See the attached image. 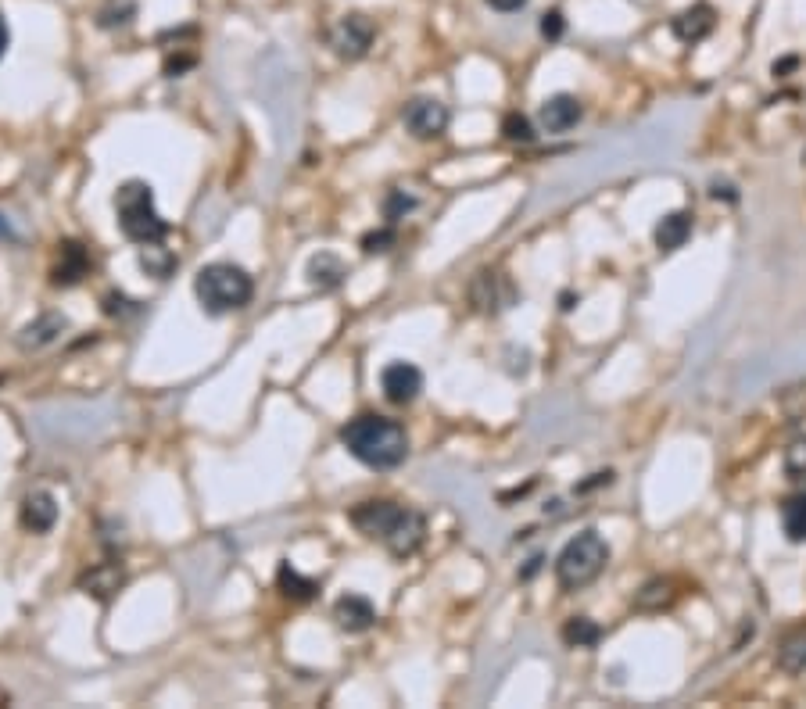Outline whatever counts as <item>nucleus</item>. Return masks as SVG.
<instances>
[{
    "label": "nucleus",
    "mask_w": 806,
    "mask_h": 709,
    "mask_svg": "<svg viewBox=\"0 0 806 709\" xmlns=\"http://www.w3.org/2000/svg\"><path fill=\"white\" fill-rule=\"evenodd\" d=\"M276 584H280V591L287 598H294V602H309L312 595L319 591V584L316 581H309V577H301L294 566H287L283 563L280 566V573H276Z\"/></svg>",
    "instance_id": "19"
},
{
    "label": "nucleus",
    "mask_w": 806,
    "mask_h": 709,
    "mask_svg": "<svg viewBox=\"0 0 806 709\" xmlns=\"http://www.w3.org/2000/svg\"><path fill=\"white\" fill-rule=\"evenodd\" d=\"M373 40H377V26L366 15H359V11L337 18V26L330 29V47L348 61L362 58L373 47Z\"/></svg>",
    "instance_id": "6"
},
{
    "label": "nucleus",
    "mask_w": 806,
    "mask_h": 709,
    "mask_svg": "<svg viewBox=\"0 0 806 709\" xmlns=\"http://www.w3.org/2000/svg\"><path fill=\"white\" fill-rule=\"evenodd\" d=\"M402 122L412 137L420 140H438L448 129V108L438 101V97H416V101L405 104Z\"/></svg>",
    "instance_id": "7"
},
{
    "label": "nucleus",
    "mask_w": 806,
    "mask_h": 709,
    "mask_svg": "<svg viewBox=\"0 0 806 709\" xmlns=\"http://www.w3.org/2000/svg\"><path fill=\"white\" fill-rule=\"evenodd\" d=\"M563 641L570 649H592V645L602 641V627L595 620H588V616H574V620H566Z\"/></svg>",
    "instance_id": "18"
},
{
    "label": "nucleus",
    "mask_w": 806,
    "mask_h": 709,
    "mask_svg": "<svg viewBox=\"0 0 806 709\" xmlns=\"http://www.w3.org/2000/svg\"><path fill=\"white\" fill-rule=\"evenodd\" d=\"M538 119L545 126V133H566V129H574L581 122V101L570 94H556L541 104Z\"/></svg>",
    "instance_id": "9"
},
{
    "label": "nucleus",
    "mask_w": 806,
    "mask_h": 709,
    "mask_svg": "<svg viewBox=\"0 0 806 709\" xmlns=\"http://www.w3.org/2000/svg\"><path fill=\"white\" fill-rule=\"evenodd\" d=\"M391 244H395V230H373L362 237V251L366 255H384V251H391Z\"/></svg>",
    "instance_id": "26"
},
{
    "label": "nucleus",
    "mask_w": 806,
    "mask_h": 709,
    "mask_svg": "<svg viewBox=\"0 0 806 709\" xmlns=\"http://www.w3.org/2000/svg\"><path fill=\"white\" fill-rule=\"evenodd\" d=\"M412 208H416V201H412L405 190H391V194H387V201H384V219H391V223H395V219H402V215L412 212Z\"/></svg>",
    "instance_id": "25"
},
{
    "label": "nucleus",
    "mask_w": 806,
    "mask_h": 709,
    "mask_svg": "<svg viewBox=\"0 0 806 709\" xmlns=\"http://www.w3.org/2000/svg\"><path fill=\"white\" fill-rule=\"evenodd\" d=\"M524 4H527V0H488V8L502 11V15H509V11H520Z\"/></svg>",
    "instance_id": "28"
},
{
    "label": "nucleus",
    "mask_w": 806,
    "mask_h": 709,
    "mask_svg": "<svg viewBox=\"0 0 806 709\" xmlns=\"http://www.w3.org/2000/svg\"><path fill=\"white\" fill-rule=\"evenodd\" d=\"M778 663H781V670H789V674H803L806 670V634H796V638H789L785 645H781Z\"/></svg>",
    "instance_id": "22"
},
{
    "label": "nucleus",
    "mask_w": 806,
    "mask_h": 709,
    "mask_svg": "<svg viewBox=\"0 0 806 709\" xmlns=\"http://www.w3.org/2000/svg\"><path fill=\"white\" fill-rule=\"evenodd\" d=\"M688 237H692V215L688 212H670L656 223V248L660 251L685 248Z\"/></svg>",
    "instance_id": "16"
},
{
    "label": "nucleus",
    "mask_w": 806,
    "mask_h": 709,
    "mask_svg": "<svg viewBox=\"0 0 806 709\" xmlns=\"http://www.w3.org/2000/svg\"><path fill=\"white\" fill-rule=\"evenodd\" d=\"M380 387H384V398L391 405H409L420 398L423 373L412 366V362H391V366L380 373Z\"/></svg>",
    "instance_id": "8"
},
{
    "label": "nucleus",
    "mask_w": 806,
    "mask_h": 709,
    "mask_svg": "<svg viewBox=\"0 0 806 709\" xmlns=\"http://www.w3.org/2000/svg\"><path fill=\"white\" fill-rule=\"evenodd\" d=\"M194 294H198L208 316H226V312H237V308L248 305L251 294H255V283H251V276L244 273L241 265L212 262L194 276Z\"/></svg>",
    "instance_id": "3"
},
{
    "label": "nucleus",
    "mask_w": 806,
    "mask_h": 709,
    "mask_svg": "<svg viewBox=\"0 0 806 709\" xmlns=\"http://www.w3.org/2000/svg\"><path fill=\"white\" fill-rule=\"evenodd\" d=\"M713 26H717V11L710 4H692L674 18V36L681 43H699L713 33Z\"/></svg>",
    "instance_id": "11"
},
{
    "label": "nucleus",
    "mask_w": 806,
    "mask_h": 709,
    "mask_svg": "<svg viewBox=\"0 0 806 709\" xmlns=\"http://www.w3.org/2000/svg\"><path fill=\"white\" fill-rule=\"evenodd\" d=\"M502 133H506V140H520V144H531L534 140V126L527 115L520 112H509L506 119H502Z\"/></svg>",
    "instance_id": "23"
},
{
    "label": "nucleus",
    "mask_w": 806,
    "mask_h": 709,
    "mask_svg": "<svg viewBox=\"0 0 806 709\" xmlns=\"http://www.w3.org/2000/svg\"><path fill=\"white\" fill-rule=\"evenodd\" d=\"M334 620L341 631L348 634H359L366 631V627H373V620H377V609H373V602L362 595H341L334 606Z\"/></svg>",
    "instance_id": "10"
},
{
    "label": "nucleus",
    "mask_w": 806,
    "mask_h": 709,
    "mask_svg": "<svg viewBox=\"0 0 806 709\" xmlns=\"http://www.w3.org/2000/svg\"><path fill=\"white\" fill-rule=\"evenodd\" d=\"M140 265L147 269V276L165 280V276L176 269V255H172V251H165L162 244H144V248H140Z\"/></svg>",
    "instance_id": "21"
},
{
    "label": "nucleus",
    "mask_w": 806,
    "mask_h": 709,
    "mask_svg": "<svg viewBox=\"0 0 806 709\" xmlns=\"http://www.w3.org/2000/svg\"><path fill=\"white\" fill-rule=\"evenodd\" d=\"M115 212H119V230L126 233L133 244H158L169 233V223L155 208V190L144 180H129L115 194Z\"/></svg>",
    "instance_id": "4"
},
{
    "label": "nucleus",
    "mask_w": 806,
    "mask_h": 709,
    "mask_svg": "<svg viewBox=\"0 0 806 709\" xmlns=\"http://www.w3.org/2000/svg\"><path fill=\"white\" fill-rule=\"evenodd\" d=\"M781 527L789 541H806V495H792L781 505Z\"/></svg>",
    "instance_id": "20"
},
{
    "label": "nucleus",
    "mask_w": 806,
    "mask_h": 709,
    "mask_svg": "<svg viewBox=\"0 0 806 709\" xmlns=\"http://www.w3.org/2000/svg\"><path fill=\"white\" fill-rule=\"evenodd\" d=\"M341 445L369 470H395L409 455V434L395 419L359 416L341 430Z\"/></svg>",
    "instance_id": "2"
},
{
    "label": "nucleus",
    "mask_w": 806,
    "mask_h": 709,
    "mask_svg": "<svg viewBox=\"0 0 806 709\" xmlns=\"http://www.w3.org/2000/svg\"><path fill=\"white\" fill-rule=\"evenodd\" d=\"M609 563V545L595 534V530H581L577 538H570L563 545L556 559V577L563 588L577 591L584 584H592Z\"/></svg>",
    "instance_id": "5"
},
{
    "label": "nucleus",
    "mask_w": 806,
    "mask_h": 709,
    "mask_svg": "<svg viewBox=\"0 0 806 709\" xmlns=\"http://www.w3.org/2000/svg\"><path fill=\"white\" fill-rule=\"evenodd\" d=\"M348 520H352L366 538L384 541L387 552L398 559L412 556V552L423 545V538H427V520L395 502H362L348 513Z\"/></svg>",
    "instance_id": "1"
},
{
    "label": "nucleus",
    "mask_w": 806,
    "mask_h": 709,
    "mask_svg": "<svg viewBox=\"0 0 806 709\" xmlns=\"http://www.w3.org/2000/svg\"><path fill=\"white\" fill-rule=\"evenodd\" d=\"M69 326V319L61 316V312H43V316H36L29 326H22V334H18V344L26 351H36V348H47L51 341H58V334Z\"/></svg>",
    "instance_id": "13"
},
{
    "label": "nucleus",
    "mask_w": 806,
    "mask_h": 709,
    "mask_svg": "<svg viewBox=\"0 0 806 709\" xmlns=\"http://www.w3.org/2000/svg\"><path fill=\"white\" fill-rule=\"evenodd\" d=\"M785 470H789V477H806V437H796L785 448Z\"/></svg>",
    "instance_id": "24"
},
{
    "label": "nucleus",
    "mask_w": 806,
    "mask_h": 709,
    "mask_svg": "<svg viewBox=\"0 0 806 709\" xmlns=\"http://www.w3.org/2000/svg\"><path fill=\"white\" fill-rule=\"evenodd\" d=\"M86 269H90L86 251L79 248V244H72V240H65V244H61V262H58V269H54V283H58V287H72V283L83 280Z\"/></svg>",
    "instance_id": "17"
},
{
    "label": "nucleus",
    "mask_w": 806,
    "mask_h": 709,
    "mask_svg": "<svg viewBox=\"0 0 806 709\" xmlns=\"http://www.w3.org/2000/svg\"><path fill=\"white\" fill-rule=\"evenodd\" d=\"M563 33H566V22L559 11H549V15L541 18V36H545V40H559Z\"/></svg>",
    "instance_id": "27"
},
{
    "label": "nucleus",
    "mask_w": 806,
    "mask_h": 709,
    "mask_svg": "<svg viewBox=\"0 0 806 709\" xmlns=\"http://www.w3.org/2000/svg\"><path fill=\"white\" fill-rule=\"evenodd\" d=\"M8 43H11L8 22H4V15H0V58H4V51H8Z\"/></svg>",
    "instance_id": "29"
},
{
    "label": "nucleus",
    "mask_w": 806,
    "mask_h": 709,
    "mask_svg": "<svg viewBox=\"0 0 806 709\" xmlns=\"http://www.w3.org/2000/svg\"><path fill=\"white\" fill-rule=\"evenodd\" d=\"M126 584V570H122L119 563H101V566H94L90 573H83L79 577V588L86 591V595H94V598H112L115 591Z\"/></svg>",
    "instance_id": "14"
},
{
    "label": "nucleus",
    "mask_w": 806,
    "mask_h": 709,
    "mask_svg": "<svg viewBox=\"0 0 806 709\" xmlns=\"http://www.w3.org/2000/svg\"><path fill=\"white\" fill-rule=\"evenodd\" d=\"M344 276H348V269H344V262L337 255H330V251H319V255L309 258V283L316 287V291H337L344 283Z\"/></svg>",
    "instance_id": "15"
},
{
    "label": "nucleus",
    "mask_w": 806,
    "mask_h": 709,
    "mask_svg": "<svg viewBox=\"0 0 806 709\" xmlns=\"http://www.w3.org/2000/svg\"><path fill=\"white\" fill-rule=\"evenodd\" d=\"M54 523H58V502L51 491H33L22 498V527L33 534H47L54 530Z\"/></svg>",
    "instance_id": "12"
}]
</instances>
